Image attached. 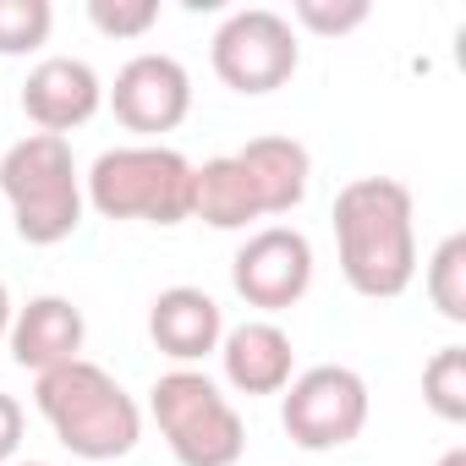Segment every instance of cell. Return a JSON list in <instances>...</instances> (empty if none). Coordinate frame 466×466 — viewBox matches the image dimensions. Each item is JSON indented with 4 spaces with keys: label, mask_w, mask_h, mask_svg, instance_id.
Returning <instances> with one entry per match:
<instances>
[{
    "label": "cell",
    "mask_w": 466,
    "mask_h": 466,
    "mask_svg": "<svg viewBox=\"0 0 466 466\" xmlns=\"http://www.w3.org/2000/svg\"><path fill=\"white\" fill-rule=\"evenodd\" d=\"M280 422L297 450H340L368 428V384L357 368L324 362L286 384Z\"/></svg>",
    "instance_id": "6"
},
{
    "label": "cell",
    "mask_w": 466,
    "mask_h": 466,
    "mask_svg": "<svg viewBox=\"0 0 466 466\" xmlns=\"http://www.w3.org/2000/svg\"><path fill=\"white\" fill-rule=\"evenodd\" d=\"M12 291H6V280H0V340H6V329H12Z\"/></svg>",
    "instance_id": "22"
},
{
    "label": "cell",
    "mask_w": 466,
    "mask_h": 466,
    "mask_svg": "<svg viewBox=\"0 0 466 466\" xmlns=\"http://www.w3.org/2000/svg\"><path fill=\"white\" fill-rule=\"evenodd\" d=\"M83 203H94L105 219L181 225V219H192V159L165 143L105 148L88 170Z\"/></svg>",
    "instance_id": "4"
},
{
    "label": "cell",
    "mask_w": 466,
    "mask_h": 466,
    "mask_svg": "<svg viewBox=\"0 0 466 466\" xmlns=\"http://www.w3.org/2000/svg\"><path fill=\"white\" fill-rule=\"evenodd\" d=\"M34 400H39V417L56 428V439L77 461H121L143 433L137 400L88 357L39 373Z\"/></svg>",
    "instance_id": "2"
},
{
    "label": "cell",
    "mask_w": 466,
    "mask_h": 466,
    "mask_svg": "<svg viewBox=\"0 0 466 466\" xmlns=\"http://www.w3.org/2000/svg\"><path fill=\"white\" fill-rule=\"evenodd\" d=\"M192 214L203 225H214V230H242V225L264 219L258 187H253V176H248V165L237 154L192 165Z\"/></svg>",
    "instance_id": "14"
},
{
    "label": "cell",
    "mask_w": 466,
    "mask_h": 466,
    "mask_svg": "<svg viewBox=\"0 0 466 466\" xmlns=\"http://www.w3.org/2000/svg\"><path fill=\"white\" fill-rule=\"evenodd\" d=\"M219 362L242 395H280L291 384V335L269 319H248L219 340Z\"/></svg>",
    "instance_id": "13"
},
{
    "label": "cell",
    "mask_w": 466,
    "mask_h": 466,
    "mask_svg": "<svg viewBox=\"0 0 466 466\" xmlns=\"http://www.w3.org/2000/svg\"><path fill=\"white\" fill-rule=\"evenodd\" d=\"M83 340H88V324H83V313L66 297H34L28 308L12 313V329H6L12 362L17 368H34V373H50L61 362H77L83 357Z\"/></svg>",
    "instance_id": "11"
},
{
    "label": "cell",
    "mask_w": 466,
    "mask_h": 466,
    "mask_svg": "<svg viewBox=\"0 0 466 466\" xmlns=\"http://www.w3.org/2000/svg\"><path fill=\"white\" fill-rule=\"evenodd\" d=\"M230 286L248 308L280 313L308 297L313 286V242L297 225H264L242 242V253L230 258Z\"/></svg>",
    "instance_id": "8"
},
{
    "label": "cell",
    "mask_w": 466,
    "mask_h": 466,
    "mask_svg": "<svg viewBox=\"0 0 466 466\" xmlns=\"http://www.w3.org/2000/svg\"><path fill=\"white\" fill-rule=\"evenodd\" d=\"M0 192L28 248H56L83 225V176L66 137L28 132L23 143H12L0 154Z\"/></svg>",
    "instance_id": "3"
},
{
    "label": "cell",
    "mask_w": 466,
    "mask_h": 466,
    "mask_svg": "<svg viewBox=\"0 0 466 466\" xmlns=\"http://www.w3.org/2000/svg\"><path fill=\"white\" fill-rule=\"evenodd\" d=\"M428 302L450 319V324H466V237H444L428 258Z\"/></svg>",
    "instance_id": "16"
},
{
    "label": "cell",
    "mask_w": 466,
    "mask_h": 466,
    "mask_svg": "<svg viewBox=\"0 0 466 466\" xmlns=\"http://www.w3.org/2000/svg\"><path fill=\"white\" fill-rule=\"evenodd\" d=\"M12 466H45V461H12Z\"/></svg>",
    "instance_id": "24"
},
{
    "label": "cell",
    "mask_w": 466,
    "mask_h": 466,
    "mask_svg": "<svg viewBox=\"0 0 466 466\" xmlns=\"http://www.w3.org/2000/svg\"><path fill=\"white\" fill-rule=\"evenodd\" d=\"M422 400L433 406V417L466 422V346L433 351V362L422 368Z\"/></svg>",
    "instance_id": "17"
},
{
    "label": "cell",
    "mask_w": 466,
    "mask_h": 466,
    "mask_svg": "<svg viewBox=\"0 0 466 466\" xmlns=\"http://www.w3.org/2000/svg\"><path fill=\"white\" fill-rule=\"evenodd\" d=\"M148 411L181 466H237L248 450L242 411L219 395V384L198 368L159 373L148 390Z\"/></svg>",
    "instance_id": "5"
},
{
    "label": "cell",
    "mask_w": 466,
    "mask_h": 466,
    "mask_svg": "<svg viewBox=\"0 0 466 466\" xmlns=\"http://www.w3.org/2000/svg\"><path fill=\"white\" fill-rule=\"evenodd\" d=\"M214 77L225 88H237V94H275L291 83L302 50H297V34L280 12L269 6H248L237 17H225L219 34H214Z\"/></svg>",
    "instance_id": "7"
},
{
    "label": "cell",
    "mask_w": 466,
    "mask_h": 466,
    "mask_svg": "<svg viewBox=\"0 0 466 466\" xmlns=\"http://www.w3.org/2000/svg\"><path fill=\"white\" fill-rule=\"evenodd\" d=\"M439 466H466V450H461V444H455V450H444V455H439Z\"/></svg>",
    "instance_id": "23"
},
{
    "label": "cell",
    "mask_w": 466,
    "mask_h": 466,
    "mask_svg": "<svg viewBox=\"0 0 466 466\" xmlns=\"http://www.w3.org/2000/svg\"><path fill=\"white\" fill-rule=\"evenodd\" d=\"M50 0H0V56H28L50 39Z\"/></svg>",
    "instance_id": "18"
},
{
    "label": "cell",
    "mask_w": 466,
    "mask_h": 466,
    "mask_svg": "<svg viewBox=\"0 0 466 466\" xmlns=\"http://www.w3.org/2000/svg\"><path fill=\"white\" fill-rule=\"evenodd\" d=\"M88 23L105 39H143L159 23V0H88Z\"/></svg>",
    "instance_id": "19"
},
{
    "label": "cell",
    "mask_w": 466,
    "mask_h": 466,
    "mask_svg": "<svg viewBox=\"0 0 466 466\" xmlns=\"http://www.w3.org/2000/svg\"><path fill=\"white\" fill-rule=\"evenodd\" d=\"M110 110L127 132H176L192 110V77L176 56H132L121 72H116V88H110Z\"/></svg>",
    "instance_id": "9"
},
{
    "label": "cell",
    "mask_w": 466,
    "mask_h": 466,
    "mask_svg": "<svg viewBox=\"0 0 466 466\" xmlns=\"http://www.w3.org/2000/svg\"><path fill=\"white\" fill-rule=\"evenodd\" d=\"M99 105H105V83L77 56H45L23 83V116L50 137H66L72 127H83Z\"/></svg>",
    "instance_id": "10"
},
{
    "label": "cell",
    "mask_w": 466,
    "mask_h": 466,
    "mask_svg": "<svg viewBox=\"0 0 466 466\" xmlns=\"http://www.w3.org/2000/svg\"><path fill=\"white\" fill-rule=\"evenodd\" d=\"M297 23L308 28V34H319V39H340V34H351V28H362L368 23V0H297Z\"/></svg>",
    "instance_id": "20"
},
{
    "label": "cell",
    "mask_w": 466,
    "mask_h": 466,
    "mask_svg": "<svg viewBox=\"0 0 466 466\" xmlns=\"http://www.w3.org/2000/svg\"><path fill=\"white\" fill-rule=\"evenodd\" d=\"M340 275L357 297H400L417 280V225L411 192L395 176H357L335 198Z\"/></svg>",
    "instance_id": "1"
},
{
    "label": "cell",
    "mask_w": 466,
    "mask_h": 466,
    "mask_svg": "<svg viewBox=\"0 0 466 466\" xmlns=\"http://www.w3.org/2000/svg\"><path fill=\"white\" fill-rule=\"evenodd\" d=\"M237 159L248 165L264 214H291V208L308 198L313 159H308V148H302L297 137H253L248 148H237Z\"/></svg>",
    "instance_id": "15"
},
{
    "label": "cell",
    "mask_w": 466,
    "mask_h": 466,
    "mask_svg": "<svg viewBox=\"0 0 466 466\" xmlns=\"http://www.w3.org/2000/svg\"><path fill=\"white\" fill-rule=\"evenodd\" d=\"M148 335L165 357H176L181 368L203 362L208 351H219L225 340V319H219V302L198 286H170L154 297L148 308Z\"/></svg>",
    "instance_id": "12"
},
{
    "label": "cell",
    "mask_w": 466,
    "mask_h": 466,
    "mask_svg": "<svg viewBox=\"0 0 466 466\" xmlns=\"http://www.w3.org/2000/svg\"><path fill=\"white\" fill-rule=\"evenodd\" d=\"M17 444H23V406L0 390V466L17 455Z\"/></svg>",
    "instance_id": "21"
}]
</instances>
